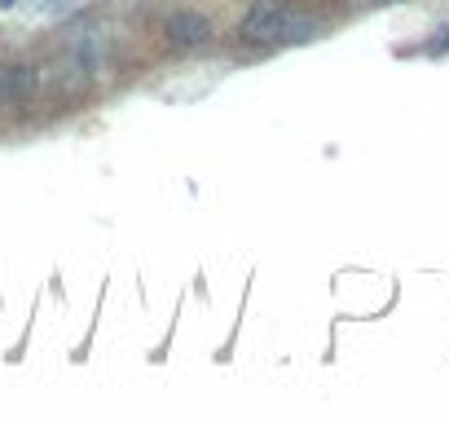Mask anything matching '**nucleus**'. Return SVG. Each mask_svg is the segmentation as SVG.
<instances>
[{"instance_id":"nucleus-6","label":"nucleus","mask_w":449,"mask_h":423,"mask_svg":"<svg viewBox=\"0 0 449 423\" xmlns=\"http://www.w3.org/2000/svg\"><path fill=\"white\" fill-rule=\"evenodd\" d=\"M431 36H436V40L427 44V53H445V48H449V27H436Z\"/></svg>"},{"instance_id":"nucleus-5","label":"nucleus","mask_w":449,"mask_h":423,"mask_svg":"<svg viewBox=\"0 0 449 423\" xmlns=\"http://www.w3.org/2000/svg\"><path fill=\"white\" fill-rule=\"evenodd\" d=\"M66 9H75V0H44V5H40L44 18H58V13H66Z\"/></svg>"},{"instance_id":"nucleus-3","label":"nucleus","mask_w":449,"mask_h":423,"mask_svg":"<svg viewBox=\"0 0 449 423\" xmlns=\"http://www.w3.org/2000/svg\"><path fill=\"white\" fill-rule=\"evenodd\" d=\"M0 75H5V102H22V97H31L40 89L36 67H5Z\"/></svg>"},{"instance_id":"nucleus-2","label":"nucleus","mask_w":449,"mask_h":423,"mask_svg":"<svg viewBox=\"0 0 449 423\" xmlns=\"http://www.w3.org/2000/svg\"><path fill=\"white\" fill-rule=\"evenodd\" d=\"M163 36H168L172 48H203L212 40V22L194 9H176V13H168V22H163Z\"/></svg>"},{"instance_id":"nucleus-4","label":"nucleus","mask_w":449,"mask_h":423,"mask_svg":"<svg viewBox=\"0 0 449 423\" xmlns=\"http://www.w3.org/2000/svg\"><path fill=\"white\" fill-rule=\"evenodd\" d=\"M318 31H322L318 18H308V13H287V22H282V31H278L273 44H304V40L318 36Z\"/></svg>"},{"instance_id":"nucleus-7","label":"nucleus","mask_w":449,"mask_h":423,"mask_svg":"<svg viewBox=\"0 0 449 423\" xmlns=\"http://www.w3.org/2000/svg\"><path fill=\"white\" fill-rule=\"evenodd\" d=\"M13 5H18V0H0V9H13Z\"/></svg>"},{"instance_id":"nucleus-1","label":"nucleus","mask_w":449,"mask_h":423,"mask_svg":"<svg viewBox=\"0 0 449 423\" xmlns=\"http://www.w3.org/2000/svg\"><path fill=\"white\" fill-rule=\"evenodd\" d=\"M287 13H291L287 0H256V5L242 13L238 36L252 40V44H273L278 31H282V22H287Z\"/></svg>"}]
</instances>
